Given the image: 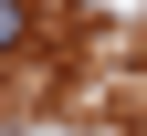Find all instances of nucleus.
<instances>
[{
	"label": "nucleus",
	"instance_id": "1",
	"mask_svg": "<svg viewBox=\"0 0 147 136\" xmlns=\"http://www.w3.org/2000/svg\"><path fill=\"white\" fill-rule=\"evenodd\" d=\"M21 31H32V0H0V52H21Z\"/></svg>",
	"mask_w": 147,
	"mask_h": 136
}]
</instances>
